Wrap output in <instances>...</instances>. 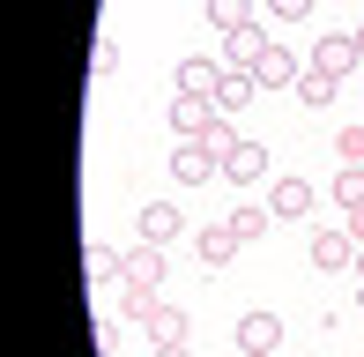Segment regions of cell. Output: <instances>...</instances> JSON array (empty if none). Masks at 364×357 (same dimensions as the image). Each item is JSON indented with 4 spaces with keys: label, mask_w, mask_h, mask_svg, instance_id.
I'll list each match as a JSON object with an SVG mask.
<instances>
[{
    "label": "cell",
    "mask_w": 364,
    "mask_h": 357,
    "mask_svg": "<svg viewBox=\"0 0 364 357\" xmlns=\"http://www.w3.org/2000/svg\"><path fill=\"white\" fill-rule=\"evenodd\" d=\"M171 178L178 186H208V178H223V156L208 149V142H178L171 149Z\"/></svg>",
    "instance_id": "cell-1"
},
{
    "label": "cell",
    "mask_w": 364,
    "mask_h": 357,
    "mask_svg": "<svg viewBox=\"0 0 364 357\" xmlns=\"http://www.w3.org/2000/svg\"><path fill=\"white\" fill-rule=\"evenodd\" d=\"M305 68H320V75H335V82H342V75H357V68H364V53H357L350 30H342V38H320V45H312Z\"/></svg>",
    "instance_id": "cell-2"
},
{
    "label": "cell",
    "mask_w": 364,
    "mask_h": 357,
    "mask_svg": "<svg viewBox=\"0 0 364 357\" xmlns=\"http://www.w3.org/2000/svg\"><path fill=\"white\" fill-rule=\"evenodd\" d=\"M283 350V320L275 313H238V357H275Z\"/></svg>",
    "instance_id": "cell-3"
},
{
    "label": "cell",
    "mask_w": 364,
    "mask_h": 357,
    "mask_svg": "<svg viewBox=\"0 0 364 357\" xmlns=\"http://www.w3.org/2000/svg\"><path fill=\"white\" fill-rule=\"evenodd\" d=\"M216 119H223L216 97H171V134H178V142H201Z\"/></svg>",
    "instance_id": "cell-4"
},
{
    "label": "cell",
    "mask_w": 364,
    "mask_h": 357,
    "mask_svg": "<svg viewBox=\"0 0 364 357\" xmlns=\"http://www.w3.org/2000/svg\"><path fill=\"white\" fill-rule=\"evenodd\" d=\"M268 45H275L268 23H245V30H223V53H216V60H223V68H260Z\"/></svg>",
    "instance_id": "cell-5"
},
{
    "label": "cell",
    "mask_w": 364,
    "mask_h": 357,
    "mask_svg": "<svg viewBox=\"0 0 364 357\" xmlns=\"http://www.w3.org/2000/svg\"><path fill=\"white\" fill-rule=\"evenodd\" d=\"M312 268H320V275L357 268V238H350V231H335V223H320V231H312Z\"/></svg>",
    "instance_id": "cell-6"
},
{
    "label": "cell",
    "mask_w": 364,
    "mask_h": 357,
    "mask_svg": "<svg viewBox=\"0 0 364 357\" xmlns=\"http://www.w3.org/2000/svg\"><path fill=\"white\" fill-rule=\"evenodd\" d=\"M141 328H149V343H156V350H171V343H186V335H193V320H186V305L156 298V305H149V320H141Z\"/></svg>",
    "instance_id": "cell-7"
},
{
    "label": "cell",
    "mask_w": 364,
    "mask_h": 357,
    "mask_svg": "<svg viewBox=\"0 0 364 357\" xmlns=\"http://www.w3.org/2000/svg\"><path fill=\"white\" fill-rule=\"evenodd\" d=\"M134 231L149 238V246H171V238H186V216H178V201H149L134 216Z\"/></svg>",
    "instance_id": "cell-8"
},
{
    "label": "cell",
    "mask_w": 364,
    "mask_h": 357,
    "mask_svg": "<svg viewBox=\"0 0 364 357\" xmlns=\"http://www.w3.org/2000/svg\"><path fill=\"white\" fill-rule=\"evenodd\" d=\"M312 201H320V193H312L305 178H275V186H268V208H275V223H305V216H312Z\"/></svg>",
    "instance_id": "cell-9"
},
{
    "label": "cell",
    "mask_w": 364,
    "mask_h": 357,
    "mask_svg": "<svg viewBox=\"0 0 364 357\" xmlns=\"http://www.w3.org/2000/svg\"><path fill=\"white\" fill-rule=\"evenodd\" d=\"M260 178H268V149L238 134V149L223 156V186H260Z\"/></svg>",
    "instance_id": "cell-10"
},
{
    "label": "cell",
    "mask_w": 364,
    "mask_h": 357,
    "mask_svg": "<svg viewBox=\"0 0 364 357\" xmlns=\"http://www.w3.org/2000/svg\"><path fill=\"white\" fill-rule=\"evenodd\" d=\"M253 97H260V75L253 68H223V82H216V112H223V119H238Z\"/></svg>",
    "instance_id": "cell-11"
},
{
    "label": "cell",
    "mask_w": 364,
    "mask_h": 357,
    "mask_svg": "<svg viewBox=\"0 0 364 357\" xmlns=\"http://www.w3.org/2000/svg\"><path fill=\"white\" fill-rule=\"evenodd\" d=\"M253 75H260V90H297V75H305V60H297L290 45H268Z\"/></svg>",
    "instance_id": "cell-12"
},
{
    "label": "cell",
    "mask_w": 364,
    "mask_h": 357,
    "mask_svg": "<svg viewBox=\"0 0 364 357\" xmlns=\"http://www.w3.org/2000/svg\"><path fill=\"white\" fill-rule=\"evenodd\" d=\"M119 283H134V290H164V246H127V275Z\"/></svg>",
    "instance_id": "cell-13"
},
{
    "label": "cell",
    "mask_w": 364,
    "mask_h": 357,
    "mask_svg": "<svg viewBox=\"0 0 364 357\" xmlns=\"http://www.w3.org/2000/svg\"><path fill=\"white\" fill-rule=\"evenodd\" d=\"M216 82H223V60H208V53L178 60V97H216Z\"/></svg>",
    "instance_id": "cell-14"
},
{
    "label": "cell",
    "mask_w": 364,
    "mask_h": 357,
    "mask_svg": "<svg viewBox=\"0 0 364 357\" xmlns=\"http://www.w3.org/2000/svg\"><path fill=\"white\" fill-rule=\"evenodd\" d=\"M238 246H245V238L230 231V223H201V231H193V253H201L208 268H223V261H230V253H238Z\"/></svg>",
    "instance_id": "cell-15"
},
{
    "label": "cell",
    "mask_w": 364,
    "mask_h": 357,
    "mask_svg": "<svg viewBox=\"0 0 364 357\" xmlns=\"http://www.w3.org/2000/svg\"><path fill=\"white\" fill-rule=\"evenodd\" d=\"M82 268H90V283H119V275H127V253H119V246H105V238H90Z\"/></svg>",
    "instance_id": "cell-16"
},
{
    "label": "cell",
    "mask_w": 364,
    "mask_h": 357,
    "mask_svg": "<svg viewBox=\"0 0 364 357\" xmlns=\"http://www.w3.org/2000/svg\"><path fill=\"white\" fill-rule=\"evenodd\" d=\"M335 75H320V68H305V75H297V105H312V112H327V105H335Z\"/></svg>",
    "instance_id": "cell-17"
},
{
    "label": "cell",
    "mask_w": 364,
    "mask_h": 357,
    "mask_svg": "<svg viewBox=\"0 0 364 357\" xmlns=\"http://www.w3.org/2000/svg\"><path fill=\"white\" fill-rule=\"evenodd\" d=\"M230 231H238V238H260V231H268V223H275V208H260V201H238V208H230Z\"/></svg>",
    "instance_id": "cell-18"
},
{
    "label": "cell",
    "mask_w": 364,
    "mask_h": 357,
    "mask_svg": "<svg viewBox=\"0 0 364 357\" xmlns=\"http://www.w3.org/2000/svg\"><path fill=\"white\" fill-rule=\"evenodd\" d=\"M208 23L216 30H245V23H260V15H253V0H208Z\"/></svg>",
    "instance_id": "cell-19"
},
{
    "label": "cell",
    "mask_w": 364,
    "mask_h": 357,
    "mask_svg": "<svg viewBox=\"0 0 364 357\" xmlns=\"http://www.w3.org/2000/svg\"><path fill=\"white\" fill-rule=\"evenodd\" d=\"M335 201H342V208H364V164H342V178H335Z\"/></svg>",
    "instance_id": "cell-20"
},
{
    "label": "cell",
    "mask_w": 364,
    "mask_h": 357,
    "mask_svg": "<svg viewBox=\"0 0 364 357\" xmlns=\"http://www.w3.org/2000/svg\"><path fill=\"white\" fill-rule=\"evenodd\" d=\"M149 305H156V290H134V283H119V320H149Z\"/></svg>",
    "instance_id": "cell-21"
},
{
    "label": "cell",
    "mask_w": 364,
    "mask_h": 357,
    "mask_svg": "<svg viewBox=\"0 0 364 357\" xmlns=\"http://www.w3.org/2000/svg\"><path fill=\"white\" fill-rule=\"evenodd\" d=\"M335 156H342V164H364V119H350L335 134Z\"/></svg>",
    "instance_id": "cell-22"
},
{
    "label": "cell",
    "mask_w": 364,
    "mask_h": 357,
    "mask_svg": "<svg viewBox=\"0 0 364 357\" xmlns=\"http://www.w3.org/2000/svg\"><path fill=\"white\" fill-rule=\"evenodd\" d=\"M268 15H275V23H305L312 0H268Z\"/></svg>",
    "instance_id": "cell-23"
},
{
    "label": "cell",
    "mask_w": 364,
    "mask_h": 357,
    "mask_svg": "<svg viewBox=\"0 0 364 357\" xmlns=\"http://www.w3.org/2000/svg\"><path fill=\"white\" fill-rule=\"evenodd\" d=\"M112 68H119V45H112V38H97V53H90V75H112Z\"/></svg>",
    "instance_id": "cell-24"
},
{
    "label": "cell",
    "mask_w": 364,
    "mask_h": 357,
    "mask_svg": "<svg viewBox=\"0 0 364 357\" xmlns=\"http://www.w3.org/2000/svg\"><path fill=\"white\" fill-rule=\"evenodd\" d=\"M342 216H350V223H342V231H350L357 246H364V208H342Z\"/></svg>",
    "instance_id": "cell-25"
},
{
    "label": "cell",
    "mask_w": 364,
    "mask_h": 357,
    "mask_svg": "<svg viewBox=\"0 0 364 357\" xmlns=\"http://www.w3.org/2000/svg\"><path fill=\"white\" fill-rule=\"evenodd\" d=\"M156 357H193V350H186V343H171V350H156Z\"/></svg>",
    "instance_id": "cell-26"
},
{
    "label": "cell",
    "mask_w": 364,
    "mask_h": 357,
    "mask_svg": "<svg viewBox=\"0 0 364 357\" xmlns=\"http://www.w3.org/2000/svg\"><path fill=\"white\" fill-rule=\"evenodd\" d=\"M350 38H357V53H364V23H357V30H350Z\"/></svg>",
    "instance_id": "cell-27"
},
{
    "label": "cell",
    "mask_w": 364,
    "mask_h": 357,
    "mask_svg": "<svg viewBox=\"0 0 364 357\" xmlns=\"http://www.w3.org/2000/svg\"><path fill=\"white\" fill-rule=\"evenodd\" d=\"M357 283H364V246H357Z\"/></svg>",
    "instance_id": "cell-28"
},
{
    "label": "cell",
    "mask_w": 364,
    "mask_h": 357,
    "mask_svg": "<svg viewBox=\"0 0 364 357\" xmlns=\"http://www.w3.org/2000/svg\"><path fill=\"white\" fill-rule=\"evenodd\" d=\"M357 313H364V283H357Z\"/></svg>",
    "instance_id": "cell-29"
},
{
    "label": "cell",
    "mask_w": 364,
    "mask_h": 357,
    "mask_svg": "<svg viewBox=\"0 0 364 357\" xmlns=\"http://www.w3.org/2000/svg\"><path fill=\"white\" fill-rule=\"evenodd\" d=\"M201 8H208V0H201Z\"/></svg>",
    "instance_id": "cell-30"
}]
</instances>
